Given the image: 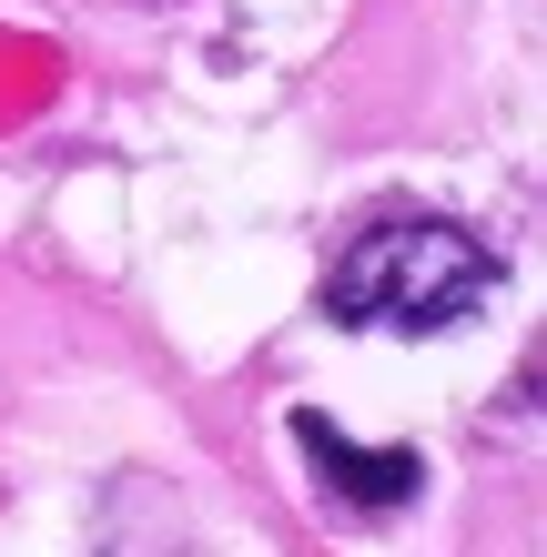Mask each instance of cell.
Returning <instances> with one entry per match:
<instances>
[{
	"mask_svg": "<svg viewBox=\"0 0 547 557\" xmlns=\"http://www.w3.org/2000/svg\"><path fill=\"white\" fill-rule=\"evenodd\" d=\"M497 294V253L446 213H396V223H365L356 244L335 253V284L325 305L345 324H396V335H436V324L476 314Z\"/></svg>",
	"mask_w": 547,
	"mask_h": 557,
	"instance_id": "cell-1",
	"label": "cell"
},
{
	"mask_svg": "<svg viewBox=\"0 0 547 557\" xmlns=\"http://www.w3.org/2000/svg\"><path fill=\"white\" fill-rule=\"evenodd\" d=\"M295 446L325 467V486H335L345 507H406L415 476H426V456H415V446H356L335 416H314V406H295Z\"/></svg>",
	"mask_w": 547,
	"mask_h": 557,
	"instance_id": "cell-2",
	"label": "cell"
}]
</instances>
